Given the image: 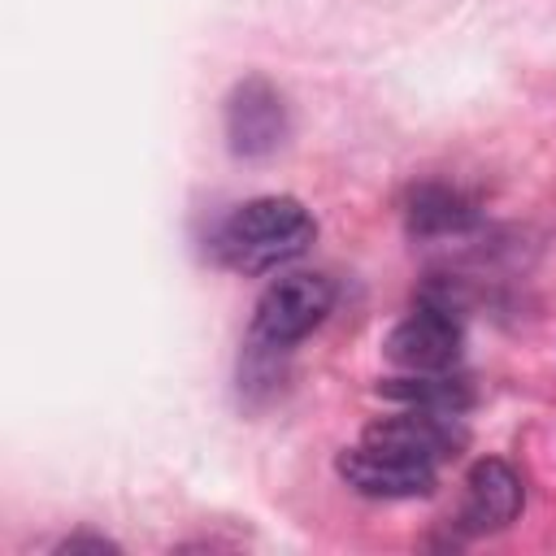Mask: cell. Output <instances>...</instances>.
I'll list each match as a JSON object with an SVG mask.
<instances>
[{
	"mask_svg": "<svg viewBox=\"0 0 556 556\" xmlns=\"http://www.w3.org/2000/svg\"><path fill=\"white\" fill-rule=\"evenodd\" d=\"M478 222V208L473 200H465L456 187H439V182H426L413 191L408 200V230L430 239V235H460Z\"/></svg>",
	"mask_w": 556,
	"mask_h": 556,
	"instance_id": "8",
	"label": "cell"
},
{
	"mask_svg": "<svg viewBox=\"0 0 556 556\" xmlns=\"http://www.w3.org/2000/svg\"><path fill=\"white\" fill-rule=\"evenodd\" d=\"M378 391L387 400H400L408 408H430V413H465L473 404V387L465 378H456L452 369L443 374H408V378H391L378 382Z\"/></svg>",
	"mask_w": 556,
	"mask_h": 556,
	"instance_id": "9",
	"label": "cell"
},
{
	"mask_svg": "<svg viewBox=\"0 0 556 556\" xmlns=\"http://www.w3.org/2000/svg\"><path fill=\"white\" fill-rule=\"evenodd\" d=\"M330 308H334V282L326 274H287L261 291L248 343L291 352L308 330L326 321Z\"/></svg>",
	"mask_w": 556,
	"mask_h": 556,
	"instance_id": "2",
	"label": "cell"
},
{
	"mask_svg": "<svg viewBox=\"0 0 556 556\" xmlns=\"http://www.w3.org/2000/svg\"><path fill=\"white\" fill-rule=\"evenodd\" d=\"M521 478L508 460H478L465 478V504L456 513V530L460 534H486V530H500L508 526L517 513H521Z\"/></svg>",
	"mask_w": 556,
	"mask_h": 556,
	"instance_id": "7",
	"label": "cell"
},
{
	"mask_svg": "<svg viewBox=\"0 0 556 556\" xmlns=\"http://www.w3.org/2000/svg\"><path fill=\"white\" fill-rule=\"evenodd\" d=\"M361 443H374L382 452H395L417 465H443L460 452L465 430L456 426V413H430V408H404L400 417H382L365 430Z\"/></svg>",
	"mask_w": 556,
	"mask_h": 556,
	"instance_id": "5",
	"label": "cell"
},
{
	"mask_svg": "<svg viewBox=\"0 0 556 556\" xmlns=\"http://www.w3.org/2000/svg\"><path fill=\"white\" fill-rule=\"evenodd\" d=\"M222 126H226V143L235 156L261 161V156L278 152L287 139V100L269 78L248 74L230 87L226 109H222Z\"/></svg>",
	"mask_w": 556,
	"mask_h": 556,
	"instance_id": "4",
	"label": "cell"
},
{
	"mask_svg": "<svg viewBox=\"0 0 556 556\" xmlns=\"http://www.w3.org/2000/svg\"><path fill=\"white\" fill-rule=\"evenodd\" d=\"M313 239H317V222L295 195H256L217 226L213 256L226 269L265 274L295 261Z\"/></svg>",
	"mask_w": 556,
	"mask_h": 556,
	"instance_id": "1",
	"label": "cell"
},
{
	"mask_svg": "<svg viewBox=\"0 0 556 556\" xmlns=\"http://www.w3.org/2000/svg\"><path fill=\"white\" fill-rule=\"evenodd\" d=\"M339 478L369 495V500H413V495H430L434 491V469L404 460L395 452H382L374 443H356L339 456Z\"/></svg>",
	"mask_w": 556,
	"mask_h": 556,
	"instance_id": "6",
	"label": "cell"
},
{
	"mask_svg": "<svg viewBox=\"0 0 556 556\" xmlns=\"http://www.w3.org/2000/svg\"><path fill=\"white\" fill-rule=\"evenodd\" d=\"M387 356L408 374H443L460 356V317L447 295H421V304L387 334Z\"/></svg>",
	"mask_w": 556,
	"mask_h": 556,
	"instance_id": "3",
	"label": "cell"
},
{
	"mask_svg": "<svg viewBox=\"0 0 556 556\" xmlns=\"http://www.w3.org/2000/svg\"><path fill=\"white\" fill-rule=\"evenodd\" d=\"M78 547H87V552H113L109 539H91V534H74V539L61 543V552H78Z\"/></svg>",
	"mask_w": 556,
	"mask_h": 556,
	"instance_id": "10",
	"label": "cell"
}]
</instances>
